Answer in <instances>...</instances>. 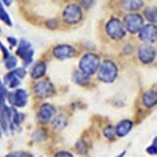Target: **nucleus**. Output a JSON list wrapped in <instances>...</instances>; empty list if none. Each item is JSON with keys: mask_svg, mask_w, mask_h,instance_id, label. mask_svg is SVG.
Masks as SVG:
<instances>
[{"mask_svg": "<svg viewBox=\"0 0 157 157\" xmlns=\"http://www.w3.org/2000/svg\"><path fill=\"white\" fill-rule=\"evenodd\" d=\"M97 76L98 80L106 84H110L117 78L118 76V66L113 60H105L102 62L97 70Z\"/></svg>", "mask_w": 157, "mask_h": 157, "instance_id": "f257e3e1", "label": "nucleus"}, {"mask_svg": "<svg viewBox=\"0 0 157 157\" xmlns=\"http://www.w3.org/2000/svg\"><path fill=\"white\" fill-rule=\"evenodd\" d=\"M101 64V59L96 54H85L81 58L80 63H78V71H81L82 73H85L88 76H92L97 72L98 67Z\"/></svg>", "mask_w": 157, "mask_h": 157, "instance_id": "f03ea898", "label": "nucleus"}, {"mask_svg": "<svg viewBox=\"0 0 157 157\" xmlns=\"http://www.w3.org/2000/svg\"><path fill=\"white\" fill-rule=\"evenodd\" d=\"M105 32L111 39L119 41L126 37V29L123 25V21H121L117 17H111L105 25Z\"/></svg>", "mask_w": 157, "mask_h": 157, "instance_id": "7ed1b4c3", "label": "nucleus"}, {"mask_svg": "<svg viewBox=\"0 0 157 157\" xmlns=\"http://www.w3.org/2000/svg\"><path fill=\"white\" fill-rule=\"evenodd\" d=\"M123 25L126 32H130L131 34H135V33H139V30L144 25V17L141 16L140 13H136V12H131L128 13L127 16L124 17V21H123Z\"/></svg>", "mask_w": 157, "mask_h": 157, "instance_id": "20e7f679", "label": "nucleus"}, {"mask_svg": "<svg viewBox=\"0 0 157 157\" xmlns=\"http://www.w3.org/2000/svg\"><path fill=\"white\" fill-rule=\"evenodd\" d=\"M81 17H82V9L76 3L68 4L64 8V11H63V20H64L66 24H70V25L77 24L81 20Z\"/></svg>", "mask_w": 157, "mask_h": 157, "instance_id": "39448f33", "label": "nucleus"}, {"mask_svg": "<svg viewBox=\"0 0 157 157\" xmlns=\"http://www.w3.org/2000/svg\"><path fill=\"white\" fill-rule=\"evenodd\" d=\"M16 55L24 60V66H25V67H28L33 62L34 50H33L32 45L26 41V39H21V41H20L18 46H17V50H16ZM25 67H24V68H25Z\"/></svg>", "mask_w": 157, "mask_h": 157, "instance_id": "423d86ee", "label": "nucleus"}, {"mask_svg": "<svg viewBox=\"0 0 157 157\" xmlns=\"http://www.w3.org/2000/svg\"><path fill=\"white\" fill-rule=\"evenodd\" d=\"M8 102L14 107H24L28 104V92L25 89L16 88L13 92H8Z\"/></svg>", "mask_w": 157, "mask_h": 157, "instance_id": "0eeeda50", "label": "nucleus"}, {"mask_svg": "<svg viewBox=\"0 0 157 157\" xmlns=\"http://www.w3.org/2000/svg\"><path fill=\"white\" fill-rule=\"evenodd\" d=\"M33 90H34V94L39 98H48L54 94L55 88H54L50 80H41L34 84Z\"/></svg>", "mask_w": 157, "mask_h": 157, "instance_id": "6e6552de", "label": "nucleus"}, {"mask_svg": "<svg viewBox=\"0 0 157 157\" xmlns=\"http://www.w3.org/2000/svg\"><path fill=\"white\" fill-rule=\"evenodd\" d=\"M137 58L144 64L153 63L156 59V48L152 45H149V43H144V45L139 46V48H137Z\"/></svg>", "mask_w": 157, "mask_h": 157, "instance_id": "1a4fd4ad", "label": "nucleus"}, {"mask_svg": "<svg viewBox=\"0 0 157 157\" xmlns=\"http://www.w3.org/2000/svg\"><path fill=\"white\" fill-rule=\"evenodd\" d=\"M52 54L59 60H66V59H72L75 56L76 50H75V47L71 45H58L54 47Z\"/></svg>", "mask_w": 157, "mask_h": 157, "instance_id": "9d476101", "label": "nucleus"}, {"mask_svg": "<svg viewBox=\"0 0 157 157\" xmlns=\"http://www.w3.org/2000/svg\"><path fill=\"white\" fill-rule=\"evenodd\" d=\"M156 34H157V29L155 24L143 25V28L139 30V39L151 45V43H153L156 41Z\"/></svg>", "mask_w": 157, "mask_h": 157, "instance_id": "9b49d317", "label": "nucleus"}, {"mask_svg": "<svg viewBox=\"0 0 157 157\" xmlns=\"http://www.w3.org/2000/svg\"><path fill=\"white\" fill-rule=\"evenodd\" d=\"M37 117L41 123H48V122H51L52 118L55 117V107L51 104H43L39 106Z\"/></svg>", "mask_w": 157, "mask_h": 157, "instance_id": "f8f14e48", "label": "nucleus"}, {"mask_svg": "<svg viewBox=\"0 0 157 157\" xmlns=\"http://www.w3.org/2000/svg\"><path fill=\"white\" fill-rule=\"evenodd\" d=\"M132 126H134V123H132V121H130V119H123V121H121L119 123L117 124L115 128H114V130H115V135L119 136V137L126 136V135L131 131Z\"/></svg>", "mask_w": 157, "mask_h": 157, "instance_id": "ddd939ff", "label": "nucleus"}, {"mask_svg": "<svg viewBox=\"0 0 157 157\" xmlns=\"http://www.w3.org/2000/svg\"><path fill=\"white\" fill-rule=\"evenodd\" d=\"M46 70H47V66H46L45 62H37L36 64L33 66L32 71H30L32 78L37 80V78L43 77V76H45V73H46Z\"/></svg>", "mask_w": 157, "mask_h": 157, "instance_id": "4468645a", "label": "nucleus"}, {"mask_svg": "<svg viewBox=\"0 0 157 157\" xmlns=\"http://www.w3.org/2000/svg\"><path fill=\"white\" fill-rule=\"evenodd\" d=\"M21 80L14 75L12 71H9L6 76H4V80H3V84L6 85V88H9V89H16V88L20 85Z\"/></svg>", "mask_w": 157, "mask_h": 157, "instance_id": "2eb2a0df", "label": "nucleus"}, {"mask_svg": "<svg viewBox=\"0 0 157 157\" xmlns=\"http://www.w3.org/2000/svg\"><path fill=\"white\" fill-rule=\"evenodd\" d=\"M144 2L143 0H122V7L126 11H130V12H136L143 7Z\"/></svg>", "mask_w": 157, "mask_h": 157, "instance_id": "dca6fc26", "label": "nucleus"}, {"mask_svg": "<svg viewBox=\"0 0 157 157\" xmlns=\"http://www.w3.org/2000/svg\"><path fill=\"white\" fill-rule=\"evenodd\" d=\"M143 104L145 107H153L156 105V101H157V97H156V93L153 90H149L143 96Z\"/></svg>", "mask_w": 157, "mask_h": 157, "instance_id": "f3484780", "label": "nucleus"}, {"mask_svg": "<svg viewBox=\"0 0 157 157\" xmlns=\"http://www.w3.org/2000/svg\"><path fill=\"white\" fill-rule=\"evenodd\" d=\"M67 123H68V119H67V117H66V115H63V114L56 115L55 118H54V121H52L54 128H55L56 131L63 130V128H64V127L67 126Z\"/></svg>", "mask_w": 157, "mask_h": 157, "instance_id": "a211bd4d", "label": "nucleus"}, {"mask_svg": "<svg viewBox=\"0 0 157 157\" xmlns=\"http://www.w3.org/2000/svg\"><path fill=\"white\" fill-rule=\"evenodd\" d=\"M73 81L78 85H86L88 82H90V76L82 73L81 71H76L73 73Z\"/></svg>", "mask_w": 157, "mask_h": 157, "instance_id": "6ab92c4d", "label": "nucleus"}, {"mask_svg": "<svg viewBox=\"0 0 157 157\" xmlns=\"http://www.w3.org/2000/svg\"><path fill=\"white\" fill-rule=\"evenodd\" d=\"M144 16L151 24H156V16H157L156 14V7L155 6L147 7L145 11H144Z\"/></svg>", "mask_w": 157, "mask_h": 157, "instance_id": "aec40b11", "label": "nucleus"}, {"mask_svg": "<svg viewBox=\"0 0 157 157\" xmlns=\"http://www.w3.org/2000/svg\"><path fill=\"white\" fill-rule=\"evenodd\" d=\"M4 66H6V68H7L8 71L14 70V68H16V66H17V58L13 56V55L7 56L6 59H4Z\"/></svg>", "mask_w": 157, "mask_h": 157, "instance_id": "412c9836", "label": "nucleus"}, {"mask_svg": "<svg viewBox=\"0 0 157 157\" xmlns=\"http://www.w3.org/2000/svg\"><path fill=\"white\" fill-rule=\"evenodd\" d=\"M0 20H2L3 22H6L8 26H12L11 17H9L8 12H6V9H4V8H0Z\"/></svg>", "mask_w": 157, "mask_h": 157, "instance_id": "4be33fe9", "label": "nucleus"}, {"mask_svg": "<svg viewBox=\"0 0 157 157\" xmlns=\"http://www.w3.org/2000/svg\"><path fill=\"white\" fill-rule=\"evenodd\" d=\"M6 157H33V155L28 153V152L17 151V152H11V153H8Z\"/></svg>", "mask_w": 157, "mask_h": 157, "instance_id": "5701e85b", "label": "nucleus"}, {"mask_svg": "<svg viewBox=\"0 0 157 157\" xmlns=\"http://www.w3.org/2000/svg\"><path fill=\"white\" fill-rule=\"evenodd\" d=\"M12 72L20 78V80L24 78V77H25V75H26V70L24 67H21V68H14V70H12Z\"/></svg>", "mask_w": 157, "mask_h": 157, "instance_id": "b1692460", "label": "nucleus"}, {"mask_svg": "<svg viewBox=\"0 0 157 157\" xmlns=\"http://www.w3.org/2000/svg\"><path fill=\"white\" fill-rule=\"evenodd\" d=\"M104 134H105V136L107 137V139H114L115 137V130L111 126H109L104 130Z\"/></svg>", "mask_w": 157, "mask_h": 157, "instance_id": "393cba45", "label": "nucleus"}, {"mask_svg": "<svg viewBox=\"0 0 157 157\" xmlns=\"http://www.w3.org/2000/svg\"><path fill=\"white\" fill-rule=\"evenodd\" d=\"M94 3H96V0H80V4L84 8H92Z\"/></svg>", "mask_w": 157, "mask_h": 157, "instance_id": "a878e982", "label": "nucleus"}, {"mask_svg": "<svg viewBox=\"0 0 157 157\" xmlns=\"http://www.w3.org/2000/svg\"><path fill=\"white\" fill-rule=\"evenodd\" d=\"M55 157H73V155L71 152H67V151H59L55 153Z\"/></svg>", "mask_w": 157, "mask_h": 157, "instance_id": "bb28decb", "label": "nucleus"}, {"mask_svg": "<svg viewBox=\"0 0 157 157\" xmlns=\"http://www.w3.org/2000/svg\"><path fill=\"white\" fill-rule=\"evenodd\" d=\"M76 148H77V151L80 152V153H85L86 152V145L82 143V141H78V143L76 144Z\"/></svg>", "mask_w": 157, "mask_h": 157, "instance_id": "cd10ccee", "label": "nucleus"}, {"mask_svg": "<svg viewBox=\"0 0 157 157\" xmlns=\"http://www.w3.org/2000/svg\"><path fill=\"white\" fill-rule=\"evenodd\" d=\"M156 144H157V143H156V139H155V140H153V144H152L149 148L147 149V152H148L149 155H156Z\"/></svg>", "mask_w": 157, "mask_h": 157, "instance_id": "c85d7f7f", "label": "nucleus"}, {"mask_svg": "<svg viewBox=\"0 0 157 157\" xmlns=\"http://www.w3.org/2000/svg\"><path fill=\"white\" fill-rule=\"evenodd\" d=\"M0 50H2V51H3V55H4V59H6L7 56H9V52H8V50H7V48H6V46H4V45H3V43H2V42H0Z\"/></svg>", "mask_w": 157, "mask_h": 157, "instance_id": "c756f323", "label": "nucleus"}, {"mask_svg": "<svg viewBox=\"0 0 157 157\" xmlns=\"http://www.w3.org/2000/svg\"><path fill=\"white\" fill-rule=\"evenodd\" d=\"M8 42L11 43L12 47H16V46H17V39L13 38V37H8Z\"/></svg>", "mask_w": 157, "mask_h": 157, "instance_id": "7c9ffc66", "label": "nucleus"}, {"mask_svg": "<svg viewBox=\"0 0 157 157\" xmlns=\"http://www.w3.org/2000/svg\"><path fill=\"white\" fill-rule=\"evenodd\" d=\"M0 2H2L3 4H6L7 7H9V6L12 4V0H0Z\"/></svg>", "mask_w": 157, "mask_h": 157, "instance_id": "2f4dec72", "label": "nucleus"}, {"mask_svg": "<svg viewBox=\"0 0 157 157\" xmlns=\"http://www.w3.org/2000/svg\"><path fill=\"white\" fill-rule=\"evenodd\" d=\"M124 155H126V153H124V152H122V153H121L119 156H118V157H124Z\"/></svg>", "mask_w": 157, "mask_h": 157, "instance_id": "473e14b6", "label": "nucleus"}, {"mask_svg": "<svg viewBox=\"0 0 157 157\" xmlns=\"http://www.w3.org/2000/svg\"><path fill=\"white\" fill-rule=\"evenodd\" d=\"M3 135V131H2V127H0V136Z\"/></svg>", "mask_w": 157, "mask_h": 157, "instance_id": "72a5a7b5", "label": "nucleus"}, {"mask_svg": "<svg viewBox=\"0 0 157 157\" xmlns=\"http://www.w3.org/2000/svg\"><path fill=\"white\" fill-rule=\"evenodd\" d=\"M0 8H4V7H3V3H2V2H0Z\"/></svg>", "mask_w": 157, "mask_h": 157, "instance_id": "f704fd0d", "label": "nucleus"}]
</instances>
